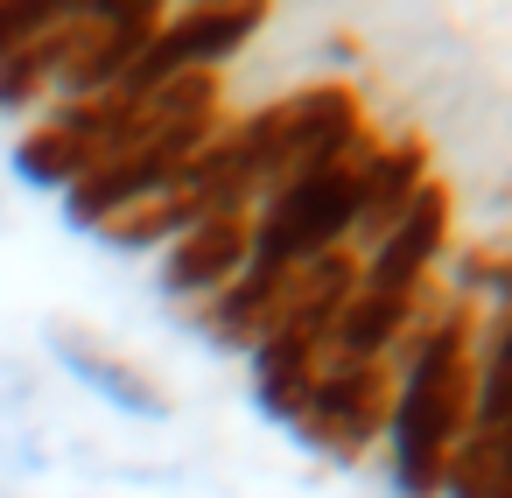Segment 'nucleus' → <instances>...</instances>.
<instances>
[{
  "instance_id": "obj_1",
  "label": "nucleus",
  "mask_w": 512,
  "mask_h": 498,
  "mask_svg": "<svg viewBox=\"0 0 512 498\" xmlns=\"http://www.w3.org/2000/svg\"><path fill=\"white\" fill-rule=\"evenodd\" d=\"M477 309L442 288L435 316L393 351V414H386V470L400 498H442L449 456L470 428L477 400Z\"/></svg>"
},
{
  "instance_id": "obj_2",
  "label": "nucleus",
  "mask_w": 512,
  "mask_h": 498,
  "mask_svg": "<svg viewBox=\"0 0 512 498\" xmlns=\"http://www.w3.org/2000/svg\"><path fill=\"white\" fill-rule=\"evenodd\" d=\"M260 29H267L260 0H232V8H176V15L155 22V36L141 43L134 71L120 78V92L127 99H148V92H162L176 78H218L232 64V50L253 43Z\"/></svg>"
},
{
  "instance_id": "obj_3",
  "label": "nucleus",
  "mask_w": 512,
  "mask_h": 498,
  "mask_svg": "<svg viewBox=\"0 0 512 498\" xmlns=\"http://www.w3.org/2000/svg\"><path fill=\"white\" fill-rule=\"evenodd\" d=\"M386 414H393V358L386 365H323L295 414V435L309 449L351 463L358 449L386 442Z\"/></svg>"
},
{
  "instance_id": "obj_4",
  "label": "nucleus",
  "mask_w": 512,
  "mask_h": 498,
  "mask_svg": "<svg viewBox=\"0 0 512 498\" xmlns=\"http://www.w3.org/2000/svg\"><path fill=\"white\" fill-rule=\"evenodd\" d=\"M449 253V190L428 176L414 204L358 253V288L372 295H421L435 288V260Z\"/></svg>"
},
{
  "instance_id": "obj_5",
  "label": "nucleus",
  "mask_w": 512,
  "mask_h": 498,
  "mask_svg": "<svg viewBox=\"0 0 512 498\" xmlns=\"http://www.w3.org/2000/svg\"><path fill=\"white\" fill-rule=\"evenodd\" d=\"M246 260H253V211H211L162 253V288L176 302L204 309L211 295H225L246 274Z\"/></svg>"
},
{
  "instance_id": "obj_6",
  "label": "nucleus",
  "mask_w": 512,
  "mask_h": 498,
  "mask_svg": "<svg viewBox=\"0 0 512 498\" xmlns=\"http://www.w3.org/2000/svg\"><path fill=\"white\" fill-rule=\"evenodd\" d=\"M50 351L64 358V372L85 386V393H99L106 407H120V414H141V421H162L169 414V393L134 365V358H120L113 344H99L92 330H71V323H57L50 330Z\"/></svg>"
},
{
  "instance_id": "obj_7",
  "label": "nucleus",
  "mask_w": 512,
  "mask_h": 498,
  "mask_svg": "<svg viewBox=\"0 0 512 498\" xmlns=\"http://www.w3.org/2000/svg\"><path fill=\"white\" fill-rule=\"evenodd\" d=\"M449 295L456 302H470V295H491L498 309H512V232H498V239H477L470 253H456L449 260Z\"/></svg>"
},
{
  "instance_id": "obj_8",
  "label": "nucleus",
  "mask_w": 512,
  "mask_h": 498,
  "mask_svg": "<svg viewBox=\"0 0 512 498\" xmlns=\"http://www.w3.org/2000/svg\"><path fill=\"white\" fill-rule=\"evenodd\" d=\"M50 29V8H0V64H8L22 43H36Z\"/></svg>"
}]
</instances>
